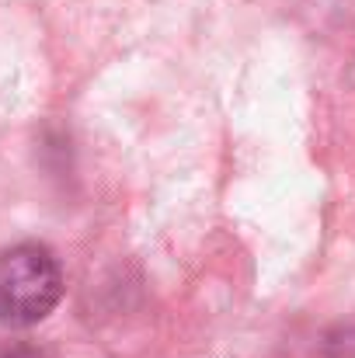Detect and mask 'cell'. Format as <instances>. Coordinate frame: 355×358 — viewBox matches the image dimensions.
Instances as JSON below:
<instances>
[{
  "mask_svg": "<svg viewBox=\"0 0 355 358\" xmlns=\"http://www.w3.org/2000/svg\"><path fill=\"white\" fill-rule=\"evenodd\" d=\"M63 296V271L46 243H14L0 250V324L32 327L46 320Z\"/></svg>",
  "mask_w": 355,
  "mask_h": 358,
  "instance_id": "cell-1",
  "label": "cell"
},
{
  "mask_svg": "<svg viewBox=\"0 0 355 358\" xmlns=\"http://www.w3.org/2000/svg\"><path fill=\"white\" fill-rule=\"evenodd\" d=\"M4 358H46L42 352H35V348H11V352H4Z\"/></svg>",
  "mask_w": 355,
  "mask_h": 358,
  "instance_id": "cell-2",
  "label": "cell"
}]
</instances>
